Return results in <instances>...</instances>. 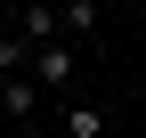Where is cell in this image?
I'll use <instances>...</instances> for the list:
<instances>
[{"label": "cell", "instance_id": "6da1fadb", "mask_svg": "<svg viewBox=\"0 0 146 138\" xmlns=\"http://www.w3.org/2000/svg\"><path fill=\"white\" fill-rule=\"evenodd\" d=\"M73 65H81V49H73V41L33 49V81H41V90H65V81H73Z\"/></svg>", "mask_w": 146, "mask_h": 138}, {"label": "cell", "instance_id": "3957f363", "mask_svg": "<svg viewBox=\"0 0 146 138\" xmlns=\"http://www.w3.org/2000/svg\"><path fill=\"white\" fill-rule=\"evenodd\" d=\"M65 138H106V106H89V98H65Z\"/></svg>", "mask_w": 146, "mask_h": 138}, {"label": "cell", "instance_id": "277c9868", "mask_svg": "<svg viewBox=\"0 0 146 138\" xmlns=\"http://www.w3.org/2000/svg\"><path fill=\"white\" fill-rule=\"evenodd\" d=\"M41 8H57V16H73V8H81V0H41Z\"/></svg>", "mask_w": 146, "mask_h": 138}, {"label": "cell", "instance_id": "7a4b0ae2", "mask_svg": "<svg viewBox=\"0 0 146 138\" xmlns=\"http://www.w3.org/2000/svg\"><path fill=\"white\" fill-rule=\"evenodd\" d=\"M0 114H8V122H33V114H41V81L33 73H8L0 81Z\"/></svg>", "mask_w": 146, "mask_h": 138}]
</instances>
